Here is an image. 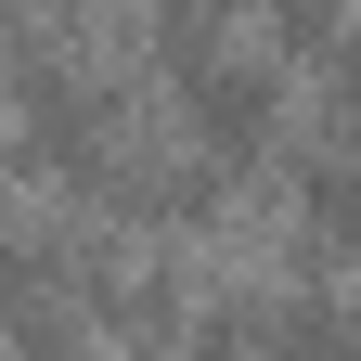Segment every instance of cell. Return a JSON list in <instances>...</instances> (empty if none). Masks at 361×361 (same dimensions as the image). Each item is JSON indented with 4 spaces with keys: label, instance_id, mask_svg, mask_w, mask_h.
I'll return each instance as SVG.
<instances>
[{
    "label": "cell",
    "instance_id": "1",
    "mask_svg": "<svg viewBox=\"0 0 361 361\" xmlns=\"http://www.w3.org/2000/svg\"><path fill=\"white\" fill-rule=\"evenodd\" d=\"M233 219L271 233V271H361V142H336L323 116H284V142L245 168Z\"/></svg>",
    "mask_w": 361,
    "mask_h": 361
},
{
    "label": "cell",
    "instance_id": "2",
    "mask_svg": "<svg viewBox=\"0 0 361 361\" xmlns=\"http://www.w3.org/2000/svg\"><path fill=\"white\" fill-rule=\"evenodd\" d=\"M155 104H168L180 142H207L219 168H258L271 142H284V116H297V78H284V65H271L258 39L233 26V39L168 52V65H155Z\"/></svg>",
    "mask_w": 361,
    "mask_h": 361
},
{
    "label": "cell",
    "instance_id": "3",
    "mask_svg": "<svg viewBox=\"0 0 361 361\" xmlns=\"http://www.w3.org/2000/svg\"><path fill=\"white\" fill-rule=\"evenodd\" d=\"M233 194H245V168H219L207 142H180L168 116H142L104 155V180H90V207H104L116 233H142V245H207L219 219H233Z\"/></svg>",
    "mask_w": 361,
    "mask_h": 361
},
{
    "label": "cell",
    "instance_id": "4",
    "mask_svg": "<svg viewBox=\"0 0 361 361\" xmlns=\"http://www.w3.org/2000/svg\"><path fill=\"white\" fill-rule=\"evenodd\" d=\"M258 361H361V284L348 271H271Z\"/></svg>",
    "mask_w": 361,
    "mask_h": 361
},
{
    "label": "cell",
    "instance_id": "5",
    "mask_svg": "<svg viewBox=\"0 0 361 361\" xmlns=\"http://www.w3.org/2000/svg\"><path fill=\"white\" fill-rule=\"evenodd\" d=\"M258 336H271V271H207V258H194L180 361H258Z\"/></svg>",
    "mask_w": 361,
    "mask_h": 361
},
{
    "label": "cell",
    "instance_id": "6",
    "mask_svg": "<svg viewBox=\"0 0 361 361\" xmlns=\"http://www.w3.org/2000/svg\"><path fill=\"white\" fill-rule=\"evenodd\" d=\"M0 348H13V361H104V336H90V310H78V297H52V284L0 297Z\"/></svg>",
    "mask_w": 361,
    "mask_h": 361
},
{
    "label": "cell",
    "instance_id": "7",
    "mask_svg": "<svg viewBox=\"0 0 361 361\" xmlns=\"http://www.w3.org/2000/svg\"><path fill=\"white\" fill-rule=\"evenodd\" d=\"M348 13H361V0H245V39H258L284 78H310V65H323V39H336Z\"/></svg>",
    "mask_w": 361,
    "mask_h": 361
},
{
    "label": "cell",
    "instance_id": "8",
    "mask_svg": "<svg viewBox=\"0 0 361 361\" xmlns=\"http://www.w3.org/2000/svg\"><path fill=\"white\" fill-rule=\"evenodd\" d=\"M297 116H323L336 142H361V13L323 39V65H310V104H297Z\"/></svg>",
    "mask_w": 361,
    "mask_h": 361
},
{
    "label": "cell",
    "instance_id": "9",
    "mask_svg": "<svg viewBox=\"0 0 361 361\" xmlns=\"http://www.w3.org/2000/svg\"><path fill=\"white\" fill-rule=\"evenodd\" d=\"M129 13H142L155 65H168V52H194V39H233V26H245V0H129Z\"/></svg>",
    "mask_w": 361,
    "mask_h": 361
},
{
    "label": "cell",
    "instance_id": "10",
    "mask_svg": "<svg viewBox=\"0 0 361 361\" xmlns=\"http://www.w3.org/2000/svg\"><path fill=\"white\" fill-rule=\"evenodd\" d=\"M104 0H0V26H90Z\"/></svg>",
    "mask_w": 361,
    "mask_h": 361
}]
</instances>
